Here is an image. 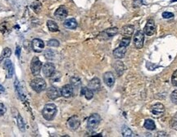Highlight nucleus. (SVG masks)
<instances>
[{
	"mask_svg": "<svg viewBox=\"0 0 177 137\" xmlns=\"http://www.w3.org/2000/svg\"><path fill=\"white\" fill-rule=\"evenodd\" d=\"M57 107L55 104H48L44 106L43 109L42 114L44 119L48 120V121H51L55 117L57 114Z\"/></svg>",
	"mask_w": 177,
	"mask_h": 137,
	"instance_id": "nucleus-1",
	"label": "nucleus"
},
{
	"mask_svg": "<svg viewBox=\"0 0 177 137\" xmlns=\"http://www.w3.org/2000/svg\"><path fill=\"white\" fill-rule=\"evenodd\" d=\"M31 86L36 92L40 93V92H42V91H44L46 89L47 85L45 81L43 78L38 77L35 78V79L31 81Z\"/></svg>",
	"mask_w": 177,
	"mask_h": 137,
	"instance_id": "nucleus-2",
	"label": "nucleus"
},
{
	"mask_svg": "<svg viewBox=\"0 0 177 137\" xmlns=\"http://www.w3.org/2000/svg\"><path fill=\"white\" fill-rule=\"evenodd\" d=\"M101 121V117L98 113H93L88 117L87 121V128L89 130H94L97 129Z\"/></svg>",
	"mask_w": 177,
	"mask_h": 137,
	"instance_id": "nucleus-3",
	"label": "nucleus"
},
{
	"mask_svg": "<svg viewBox=\"0 0 177 137\" xmlns=\"http://www.w3.org/2000/svg\"><path fill=\"white\" fill-rule=\"evenodd\" d=\"M151 113L155 118H160L164 115L165 113V107L162 104H156L151 108Z\"/></svg>",
	"mask_w": 177,
	"mask_h": 137,
	"instance_id": "nucleus-4",
	"label": "nucleus"
},
{
	"mask_svg": "<svg viewBox=\"0 0 177 137\" xmlns=\"http://www.w3.org/2000/svg\"><path fill=\"white\" fill-rule=\"evenodd\" d=\"M118 33V29L117 27H113V28H109V29L105 30L103 31L102 33L98 36V39L101 40H109L113 36H116Z\"/></svg>",
	"mask_w": 177,
	"mask_h": 137,
	"instance_id": "nucleus-5",
	"label": "nucleus"
},
{
	"mask_svg": "<svg viewBox=\"0 0 177 137\" xmlns=\"http://www.w3.org/2000/svg\"><path fill=\"white\" fill-rule=\"evenodd\" d=\"M41 67H42V62H40V60L39 59V58L35 57V58L32 59V62H31V69L32 74H33L35 76H37L40 75Z\"/></svg>",
	"mask_w": 177,
	"mask_h": 137,
	"instance_id": "nucleus-6",
	"label": "nucleus"
},
{
	"mask_svg": "<svg viewBox=\"0 0 177 137\" xmlns=\"http://www.w3.org/2000/svg\"><path fill=\"white\" fill-rule=\"evenodd\" d=\"M134 44L135 46L138 49H140L143 48L144 46V34L143 31H138L136 33H135V36H134Z\"/></svg>",
	"mask_w": 177,
	"mask_h": 137,
	"instance_id": "nucleus-7",
	"label": "nucleus"
},
{
	"mask_svg": "<svg viewBox=\"0 0 177 137\" xmlns=\"http://www.w3.org/2000/svg\"><path fill=\"white\" fill-rule=\"evenodd\" d=\"M155 31H156V26L154 21L153 19H149L144 27V34L148 36H151L154 35Z\"/></svg>",
	"mask_w": 177,
	"mask_h": 137,
	"instance_id": "nucleus-8",
	"label": "nucleus"
},
{
	"mask_svg": "<svg viewBox=\"0 0 177 137\" xmlns=\"http://www.w3.org/2000/svg\"><path fill=\"white\" fill-rule=\"evenodd\" d=\"M67 14H68V12H67L66 7H64V6H61L56 10L54 17H55L57 20L63 21L67 17Z\"/></svg>",
	"mask_w": 177,
	"mask_h": 137,
	"instance_id": "nucleus-9",
	"label": "nucleus"
},
{
	"mask_svg": "<svg viewBox=\"0 0 177 137\" xmlns=\"http://www.w3.org/2000/svg\"><path fill=\"white\" fill-rule=\"evenodd\" d=\"M47 95L50 100H56L61 96V91L55 86H50L47 90Z\"/></svg>",
	"mask_w": 177,
	"mask_h": 137,
	"instance_id": "nucleus-10",
	"label": "nucleus"
},
{
	"mask_svg": "<svg viewBox=\"0 0 177 137\" xmlns=\"http://www.w3.org/2000/svg\"><path fill=\"white\" fill-rule=\"evenodd\" d=\"M43 74L46 77H50L55 71V66L51 62H47L43 66Z\"/></svg>",
	"mask_w": 177,
	"mask_h": 137,
	"instance_id": "nucleus-11",
	"label": "nucleus"
},
{
	"mask_svg": "<svg viewBox=\"0 0 177 137\" xmlns=\"http://www.w3.org/2000/svg\"><path fill=\"white\" fill-rule=\"evenodd\" d=\"M31 45H32V49L36 53H40L44 49V41L42 40H40V39H34L32 40Z\"/></svg>",
	"mask_w": 177,
	"mask_h": 137,
	"instance_id": "nucleus-12",
	"label": "nucleus"
},
{
	"mask_svg": "<svg viewBox=\"0 0 177 137\" xmlns=\"http://www.w3.org/2000/svg\"><path fill=\"white\" fill-rule=\"evenodd\" d=\"M67 124H68V126L70 127L71 130H77L80 125V118H79L77 116H73V117H71V118L68 120Z\"/></svg>",
	"mask_w": 177,
	"mask_h": 137,
	"instance_id": "nucleus-13",
	"label": "nucleus"
},
{
	"mask_svg": "<svg viewBox=\"0 0 177 137\" xmlns=\"http://www.w3.org/2000/svg\"><path fill=\"white\" fill-rule=\"evenodd\" d=\"M103 81L108 87L113 86V85L115 83V76L111 71H108V72L104 73Z\"/></svg>",
	"mask_w": 177,
	"mask_h": 137,
	"instance_id": "nucleus-14",
	"label": "nucleus"
},
{
	"mask_svg": "<svg viewBox=\"0 0 177 137\" xmlns=\"http://www.w3.org/2000/svg\"><path fill=\"white\" fill-rule=\"evenodd\" d=\"M74 94V88L71 85H66L61 90V95L64 98L71 97Z\"/></svg>",
	"mask_w": 177,
	"mask_h": 137,
	"instance_id": "nucleus-15",
	"label": "nucleus"
},
{
	"mask_svg": "<svg viewBox=\"0 0 177 137\" xmlns=\"http://www.w3.org/2000/svg\"><path fill=\"white\" fill-rule=\"evenodd\" d=\"M134 31H135V27L132 25H126L122 28V31H121V34L124 37H131V36L134 33Z\"/></svg>",
	"mask_w": 177,
	"mask_h": 137,
	"instance_id": "nucleus-16",
	"label": "nucleus"
},
{
	"mask_svg": "<svg viewBox=\"0 0 177 137\" xmlns=\"http://www.w3.org/2000/svg\"><path fill=\"white\" fill-rule=\"evenodd\" d=\"M126 47L120 45L118 48L114 49V51H113V56H114V58L121 59V58H124L125 55H126Z\"/></svg>",
	"mask_w": 177,
	"mask_h": 137,
	"instance_id": "nucleus-17",
	"label": "nucleus"
},
{
	"mask_svg": "<svg viewBox=\"0 0 177 137\" xmlns=\"http://www.w3.org/2000/svg\"><path fill=\"white\" fill-rule=\"evenodd\" d=\"M3 66H4L5 69H7V77L11 78L12 76H13V73H14L13 64H12V62L11 60H9V59L5 60Z\"/></svg>",
	"mask_w": 177,
	"mask_h": 137,
	"instance_id": "nucleus-18",
	"label": "nucleus"
},
{
	"mask_svg": "<svg viewBox=\"0 0 177 137\" xmlns=\"http://www.w3.org/2000/svg\"><path fill=\"white\" fill-rule=\"evenodd\" d=\"M101 84H100V81L98 78L95 77L92 79L90 81L88 82V88L90 89L92 91H98L100 89Z\"/></svg>",
	"mask_w": 177,
	"mask_h": 137,
	"instance_id": "nucleus-19",
	"label": "nucleus"
},
{
	"mask_svg": "<svg viewBox=\"0 0 177 137\" xmlns=\"http://www.w3.org/2000/svg\"><path fill=\"white\" fill-rule=\"evenodd\" d=\"M63 25L67 29H75L77 27V22L74 18H70L65 21Z\"/></svg>",
	"mask_w": 177,
	"mask_h": 137,
	"instance_id": "nucleus-20",
	"label": "nucleus"
},
{
	"mask_svg": "<svg viewBox=\"0 0 177 137\" xmlns=\"http://www.w3.org/2000/svg\"><path fill=\"white\" fill-rule=\"evenodd\" d=\"M47 26H48V28H49V30L51 31V32H57V31H59V30H58V24H57L55 22H53V21H48Z\"/></svg>",
	"mask_w": 177,
	"mask_h": 137,
	"instance_id": "nucleus-21",
	"label": "nucleus"
},
{
	"mask_svg": "<svg viewBox=\"0 0 177 137\" xmlns=\"http://www.w3.org/2000/svg\"><path fill=\"white\" fill-rule=\"evenodd\" d=\"M144 128L148 130H153L156 128V125L152 119H146L144 122Z\"/></svg>",
	"mask_w": 177,
	"mask_h": 137,
	"instance_id": "nucleus-22",
	"label": "nucleus"
},
{
	"mask_svg": "<svg viewBox=\"0 0 177 137\" xmlns=\"http://www.w3.org/2000/svg\"><path fill=\"white\" fill-rule=\"evenodd\" d=\"M11 54H12V51L9 48H5V49H3L2 53H1V55H0V62H2V61H3L5 58H9V57L11 56Z\"/></svg>",
	"mask_w": 177,
	"mask_h": 137,
	"instance_id": "nucleus-23",
	"label": "nucleus"
},
{
	"mask_svg": "<svg viewBox=\"0 0 177 137\" xmlns=\"http://www.w3.org/2000/svg\"><path fill=\"white\" fill-rule=\"evenodd\" d=\"M82 95H84V97L86 98L87 100H91L93 96V91H91L90 89L88 88H83L81 91Z\"/></svg>",
	"mask_w": 177,
	"mask_h": 137,
	"instance_id": "nucleus-24",
	"label": "nucleus"
},
{
	"mask_svg": "<svg viewBox=\"0 0 177 137\" xmlns=\"http://www.w3.org/2000/svg\"><path fill=\"white\" fill-rule=\"evenodd\" d=\"M17 126L22 131H24L26 125H25L24 120H23V118H22L20 114H18L17 116Z\"/></svg>",
	"mask_w": 177,
	"mask_h": 137,
	"instance_id": "nucleus-25",
	"label": "nucleus"
},
{
	"mask_svg": "<svg viewBox=\"0 0 177 137\" xmlns=\"http://www.w3.org/2000/svg\"><path fill=\"white\" fill-rule=\"evenodd\" d=\"M122 135H123V136H132L133 135L132 130L129 128L128 126H123L122 130Z\"/></svg>",
	"mask_w": 177,
	"mask_h": 137,
	"instance_id": "nucleus-26",
	"label": "nucleus"
},
{
	"mask_svg": "<svg viewBox=\"0 0 177 137\" xmlns=\"http://www.w3.org/2000/svg\"><path fill=\"white\" fill-rule=\"evenodd\" d=\"M71 85L73 88H79L80 86V80L78 77H72L71 79Z\"/></svg>",
	"mask_w": 177,
	"mask_h": 137,
	"instance_id": "nucleus-27",
	"label": "nucleus"
},
{
	"mask_svg": "<svg viewBox=\"0 0 177 137\" xmlns=\"http://www.w3.org/2000/svg\"><path fill=\"white\" fill-rule=\"evenodd\" d=\"M31 7H32V9L36 12V13H38V12H40V9H41V3L39 1H36V2H34L31 4Z\"/></svg>",
	"mask_w": 177,
	"mask_h": 137,
	"instance_id": "nucleus-28",
	"label": "nucleus"
},
{
	"mask_svg": "<svg viewBox=\"0 0 177 137\" xmlns=\"http://www.w3.org/2000/svg\"><path fill=\"white\" fill-rule=\"evenodd\" d=\"M130 43H131V37H124L122 40H121V42H120V45L127 47L129 44H130Z\"/></svg>",
	"mask_w": 177,
	"mask_h": 137,
	"instance_id": "nucleus-29",
	"label": "nucleus"
},
{
	"mask_svg": "<svg viewBox=\"0 0 177 137\" xmlns=\"http://www.w3.org/2000/svg\"><path fill=\"white\" fill-rule=\"evenodd\" d=\"M44 56L47 59L52 60L54 58V53L52 50H47L44 52Z\"/></svg>",
	"mask_w": 177,
	"mask_h": 137,
	"instance_id": "nucleus-30",
	"label": "nucleus"
},
{
	"mask_svg": "<svg viewBox=\"0 0 177 137\" xmlns=\"http://www.w3.org/2000/svg\"><path fill=\"white\" fill-rule=\"evenodd\" d=\"M50 77H51L52 81L57 82L58 81H59V79L61 78V74H60L59 72H55V71H54V73H53Z\"/></svg>",
	"mask_w": 177,
	"mask_h": 137,
	"instance_id": "nucleus-31",
	"label": "nucleus"
},
{
	"mask_svg": "<svg viewBox=\"0 0 177 137\" xmlns=\"http://www.w3.org/2000/svg\"><path fill=\"white\" fill-rule=\"evenodd\" d=\"M48 46L49 47H58L59 46V42L57 40H51L48 42Z\"/></svg>",
	"mask_w": 177,
	"mask_h": 137,
	"instance_id": "nucleus-32",
	"label": "nucleus"
},
{
	"mask_svg": "<svg viewBox=\"0 0 177 137\" xmlns=\"http://www.w3.org/2000/svg\"><path fill=\"white\" fill-rule=\"evenodd\" d=\"M171 83L173 86L177 87V70L174 71L172 76H171Z\"/></svg>",
	"mask_w": 177,
	"mask_h": 137,
	"instance_id": "nucleus-33",
	"label": "nucleus"
},
{
	"mask_svg": "<svg viewBox=\"0 0 177 137\" xmlns=\"http://www.w3.org/2000/svg\"><path fill=\"white\" fill-rule=\"evenodd\" d=\"M170 100H171V101L174 104H177V90H175V91H174L172 92V94L170 95Z\"/></svg>",
	"mask_w": 177,
	"mask_h": 137,
	"instance_id": "nucleus-34",
	"label": "nucleus"
},
{
	"mask_svg": "<svg viewBox=\"0 0 177 137\" xmlns=\"http://www.w3.org/2000/svg\"><path fill=\"white\" fill-rule=\"evenodd\" d=\"M162 17L165 19H170V18H172L174 17V14L171 13V12H164L162 13Z\"/></svg>",
	"mask_w": 177,
	"mask_h": 137,
	"instance_id": "nucleus-35",
	"label": "nucleus"
},
{
	"mask_svg": "<svg viewBox=\"0 0 177 137\" xmlns=\"http://www.w3.org/2000/svg\"><path fill=\"white\" fill-rule=\"evenodd\" d=\"M142 5V0H134L133 2V7H140Z\"/></svg>",
	"mask_w": 177,
	"mask_h": 137,
	"instance_id": "nucleus-36",
	"label": "nucleus"
},
{
	"mask_svg": "<svg viewBox=\"0 0 177 137\" xmlns=\"http://www.w3.org/2000/svg\"><path fill=\"white\" fill-rule=\"evenodd\" d=\"M6 111H7V109H6L5 106L3 105V104L0 103V116L3 115L6 113Z\"/></svg>",
	"mask_w": 177,
	"mask_h": 137,
	"instance_id": "nucleus-37",
	"label": "nucleus"
},
{
	"mask_svg": "<svg viewBox=\"0 0 177 137\" xmlns=\"http://www.w3.org/2000/svg\"><path fill=\"white\" fill-rule=\"evenodd\" d=\"M20 52H21L20 47H17V51H16V54H17V56L18 58L20 57Z\"/></svg>",
	"mask_w": 177,
	"mask_h": 137,
	"instance_id": "nucleus-38",
	"label": "nucleus"
},
{
	"mask_svg": "<svg viewBox=\"0 0 177 137\" xmlns=\"http://www.w3.org/2000/svg\"><path fill=\"white\" fill-rule=\"evenodd\" d=\"M0 91H4V88H3V87H2V86H0Z\"/></svg>",
	"mask_w": 177,
	"mask_h": 137,
	"instance_id": "nucleus-39",
	"label": "nucleus"
}]
</instances>
